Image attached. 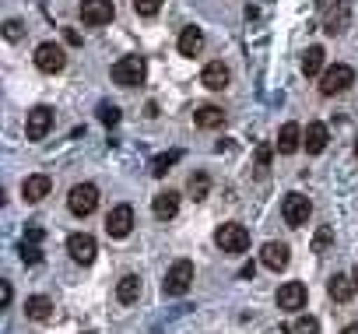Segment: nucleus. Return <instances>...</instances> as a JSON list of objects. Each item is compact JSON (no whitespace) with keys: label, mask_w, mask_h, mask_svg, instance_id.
<instances>
[{"label":"nucleus","mask_w":358,"mask_h":334,"mask_svg":"<svg viewBox=\"0 0 358 334\" xmlns=\"http://www.w3.org/2000/svg\"><path fill=\"white\" fill-rule=\"evenodd\" d=\"M144 74H148V64L144 57H123L113 64V81L120 88H134V85H144Z\"/></svg>","instance_id":"obj_2"},{"label":"nucleus","mask_w":358,"mask_h":334,"mask_svg":"<svg viewBox=\"0 0 358 334\" xmlns=\"http://www.w3.org/2000/svg\"><path fill=\"white\" fill-rule=\"evenodd\" d=\"M327 243H330V229H323V232L316 236V243H313V246H316V253H323V246H327Z\"/></svg>","instance_id":"obj_36"},{"label":"nucleus","mask_w":358,"mask_h":334,"mask_svg":"<svg viewBox=\"0 0 358 334\" xmlns=\"http://www.w3.org/2000/svg\"><path fill=\"white\" fill-rule=\"evenodd\" d=\"M344 29H348V4H337V15L327 18V32L330 36H341Z\"/></svg>","instance_id":"obj_27"},{"label":"nucleus","mask_w":358,"mask_h":334,"mask_svg":"<svg viewBox=\"0 0 358 334\" xmlns=\"http://www.w3.org/2000/svg\"><path fill=\"white\" fill-rule=\"evenodd\" d=\"M229 67L222 64V60H211L204 71H201V85L204 88H211V92H222V88H229Z\"/></svg>","instance_id":"obj_12"},{"label":"nucleus","mask_w":358,"mask_h":334,"mask_svg":"<svg viewBox=\"0 0 358 334\" xmlns=\"http://www.w3.org/2000/svg\"><path fill=\"white\" fill-rule=\"evenodd\" d=\"M323 57H327L323 46H309L306 57H302V74H306V78H316V74L323 71Z\"/></svg>","instance_id":"obj_24"},{"label":"nucleus","mask_w":358,"mask_h":334,"mask_svg":"<svg viewBox=\"0 0 358 334\" xmlns=\"http://www.w3.org/2000/svg\"><path fill=\"white\" fill-rule=\"evenodd\" d=\"M25 243H43V229H39V225H32V229L25 232Z\"/></svg>","instance_id":"obj_35"},{"label":"nucleus","mask_w":358,"mask_h":334,"mask_svg":"<svg viewBox=\"0 0 358 334\" xmlns=\"http://www.w3.org/2000/svg\"><path fill=\"white\" fill-rule=\"evenodd\" d=\"M50 190H53V180H50L46 173H36V176H29V180L22 183V197L32 201V204H39L43 197H50Z\"/></svg>","instance_id":"obj_13"},{"label":"nucleus","mask_w":358,"mask_h":334,"mask_svg":"<svg viewBox=\"0 0 358 334\" xmlns=\"http://www.w3.org/2000/svg\"><path fill=\"white\" fill-rule=\"evenodd\" d=\"M158 8H162V0H134V11H137L141 18H155Z\"/></svg>","instance_id":"obj_30"},{"label":"nucleus","mask_w":358,"mask_h":334,"mask_svg":"<svg viewBox=\"0 0 358 334\" xmlns=\"http://www.w3.org/2000/svg\"><path fill=\"white\" fill-rule=\"evenodd\" d=\"M151 211H155V218H162V222L176 218V211H179V194H176V190H162V194L155 197Z\"/></svg>","instance_id":"obj_18"},{"label":"nucleus","mask_w":358,"mask_h":334,"mask_svg":"<svg viewBox=\"0 0 358 334\" xmlns=\"http://www.w3.org/2000/svg\"><path fill=\"white\" fill-rule=\"evenodd\" d=\"M285 334H320V320L316 316H299V320L285 323Z\"/></svg>","instance_id":"obj_26"},{"label":"nucleus","mask_w":358,"mask_h":334,"mask_svg":"<svg viewBox=\"0 0 358 334\" xmlns=\"http://www.w3.org/2000/svg\"><path fill=\"white\" fill-rule=\"evenodd\" d=\"M316 4H320V8H330V0H316Z\"/></svg>","instance_id":"obj_39"},{"label":"nucleus","mask_w":358,"mask_h":334,"mask_svg":"<svg viewBox=\"0 0 358 334\" xmlns=\"http://www.w3.org/2000/svg\"><path fill=\"white\" fill-rule=\"evenodd\" d=\"M281 215H285V222H288L292 229H302V225L309 222V215H313V204H309V197H302V194H288V197L281 201Z\"/></svg>","instance_id":"obj_7"},{"label":"nucleus","mask_w":358,"mask_h":334,"mask_svg":"<svg viewBox=\"0 0 358 334\" xmlns=\"http://www.w3.org/2000/svg\"><path fill=\"white\" fill-rule=\"evenodd\" d=\"M288 260H292V257H288V246H285V243H274V239L264 243V250H260V264H264V267H271V271H285Z\"/></svg>","instance_id":"obj_14"},{"label":"nucleus","mask_w":358,"mask_h":334,"mask_svg":"<svg viewBox=\"0 0 358 334\" xmlns=\"http://www.w3.org/2000/svg\"><path fill=\"white\" fill-rule=\"evenodd\" d=\"M194 123L201 127V130H215V127H222L225 123V113H222V106H197V113H194Z\"/></svg>","instance_id":"obj_19"},{"label":"nucleus","mask_w":358,"mask_h":334,"mask_svg":"<svg viewBox=\"0 0 358 334\" xmlns=\"http://www.w3.org/2000/svg\"><path fill=\"white\" fill-rule=\"evenodd\" d=\"M355 155H358V141H355Z\"/></svg>","instance_id":"obj_40"},{"label":"nucleus","mask_w":358,"mask_h":334,"mask_svg":"<svg viewBox=\"0 0 358 334\" xmlns=\"http://www.w3.org/2000/svg\"><path fill=\"white\" fill-rule=\"evenodd\" d=\"M11 281H0V306H11Z\"/></svg>","instance_id":"obj_34"},{"label":"nucleus","mask_w":358,"mask_h":334,"mask_svg":"<svg viewBox=\"0 0 358 334\" xmlns=\"http://www.w3.org/2000/svg\"><path fill=\"white\" fill-rule=\"evenodd\" d=\"M327 292H330V299H334V302H351V299H355V292H358V281H355L351 274H334V278H330V285H327Z\"/></svg>","instance_id":"obj_16"},{"label":"nucleus","mask_w":358,"mask_h":334,"mask_svg":"<svg viewBox=\"0 0 358 334\" xmlns=\"http://www.w3.org/2000/svg\"><path fill=\"white\" fill-rule=\"evenodd\" d=\"M18 253H22V260H25V264H39V260H43V250H39V243H25V239H22Z\"/></svg>","instance_id":"obj_29"},{"label":"nucleus","mask_w":358,"mask_h":334,"mask_svg":"<svg viewBox=\"0 0 358 334\" xmlns=\"http://www.w3.org/2000/svg\"><path fill=\"white\" fill-rule=\"evenodd\" d=\"M278 306L281 309H302L306 306V285L302 281H285L278 288Z\"/></svg>","instance_id":"obj_15"},{"label":"nucleus","mask_w":358,"mask_h":334,"mask_svg":"<svg viewBox=\"0 0 358 334\" xmlns=\"http://www.w3.org/2000/svg\"><path fill=\"white\" fill-rule=\"evenodd\" d=\"M179 158H183V151H169V155H158V158L151 162V173H155V176H165V173H169V165H176Z\"/></svg>","instance_id":"obj_28"},{"label":"nucleus","mask_w":358,"mask_h":334,"mask_svg":"<svg viewBox=\"0 0 358 334\" xmlns=\"http://www.w3.org/2000/svg\"><path fill=\"white\" fill-rule=\"evenodd\" d=\"M137 295H141V278L137 274H123L120 285H116V299L130 306V302H137Z\"/></svg>","instance_id":"obj_23"},{"label":"nucleus","mask_w":358,"mask_h":334,"mask_svg":"<svg viewBox=\"0 0 358 334\" xmlns=\"http://www.w3.org/2000/svg\"><path fill=\"white\" fill-rule=\"evenodd\" d=\"M351 85H355V71H351L348 64H334V67H327L323 78H320V92H323V95H341V92H348Z\"/></svg>","instance_id":"obj_5"},{"label":"nucleus","mask_w":358,"mask_h":334,"mask_svg":"<svg viewBox=\"0 0 358 334\" xmlns=\"http://www.w3.org/2000/svg\"><path fill=\"white\" fill-rule=\"evenodd\" d=\"M190 285H194V264H190V260H176V264L169 267L165 281H162V292L172 295V299H179V295L190 292Z\"/></svg>","instance_id":"obj_1"},{"label":"nucleus","mask_w":358,"mask_h":334,"mask_svg":"<svg viewBox=\"0 0 358 334\" xmlns=\"http://www.w3.org/2000/svg\"><path fill=\"white\" fill-rule=\"evenodd\" d=\"M50 130H53V109H50V106H36V109L29 113V120H25L29 141H43Z\"/></svg>","instance_id":"obj_10"},{"label":"nucleus","mask_w":358,"mask_h":334,"mask_svg":"<svg viewBox=\"0 0 358 334\" xmlns=\"http://www.w3.org/2000/svg\"><path fill=\"white\" fill-rule=\"evenodd\" d=\"M201 50H204V32L201 29H183V36H179V53L201 57Z\"/></svg>","instance_id":"obj_22"},{"label":"nucleus","mask_w":358,"mask_h":334,"mask_svg":"<svg viewBox=\"0 0 358 334\" xmlns=\"http://www.w3.org/2000/svg\"><path fill=\"white\" fill-rule=\"evenodd\" d=\"M64 39H67V43H71V46H78V43H81V36H78V32H74V29H64Z\"/></svg>","instance_id":"obj_37"},{"label":"nucleus","mask_w":358,"mask_h":334,"mask_svg":"<svg viewBox=\"0 0 358 334\" xmlns=\"http://www.w3.org/2000/svg\"><path fill=\"white\" fill-rule=\"evenodd\" d=\"M4 36H8V43H18V39L25 36V25H22L18 18H8V25H4Z\"/></svg>","instance_id":"obj_32"},{"label":"nucleus","mask_w":358,"mask_h":334,"mask_svg":"<svg viewBox=\"0 0 358 334\" xmlns=\"http://www.w3.org/2000/svg\"><path fill=\"white\" fill-rule=\"evenodd\" d=\"M267 165H271V148L260 144V148H257V173H260V176L267 173Z\"/></svg>","instance_id":"obj_33"},{"label":"nucleus","mask_w":358,"mask_h":334,"mask_svg":"<svg viewBox=\"0 0 358 334\" xmlns=\"http://www.w3.org/2000/svg\"><path fill=\"white\" fill-rule=\"evenodd\" d=\"M341 334H358V323H348V327H344Z\"/></svg>","instance_id":"obj_38"},{"label":"nucleus","mask_w":358,"mask_h":334,"mask_svg":"<svg viewBox=\"0 0 358 334\" xmlns=\"http://www.w3.org/2000/svg\"><path fill=\"white\" fill-rule=\"evenodd\" d=\"M187 190H190V197H194V201H204V197H208V190H211V176H208V173H194V176H190V183H187Z\"/></svg>","instance_id":"obj_25"},{"label":"nucleus","mask_w":358,"mask_h":334,"mask_svg":"<svg viewBox=\"0 0 358 334\" xmlns=\"http://www.w3.org/2000/svg\"><path fill=\"white\" fill-rule=\"evenodd\" d=\"M130 229H134V208H130V204H116V208L109 211V218H106V232H109L113 239H127Z\"/></svg>","instance_id":"obj_8"},{"label":"nucleus","mask_w":358,"mask_h":334,"mask_svg":"<svg viewBox=\"0 0 358 334\" xmlns=\"http://www.w3.org/2000/svg\"><path fill=\"white\" fill-rule=\"evenodd\" d=\"M99 120H102L106 127H116V123H120V109L109 106V102H102V106H99Z\"/></svg>","instance_id":"obj_31"},{"label":"nucleus","mask_w":358,"mask_h":334,"mask_svg":"<svg viewBox=\"0 0 358 334\" xmlns=\"http://www.w3.org/2000/svg\"><path fill=\"white\" fill-rule=\"evenodd\" d=\"M299 148H302V127L299 123H285L278 130V151L281 155H295Z\"/></svg>","instance_id":"obj_17"},{"label":"nucleus","mask_w":358,"mask_h":334,"mask_svg":"<svg viewBox=\"0 0 358 334\" xmlns=\"http://www.w3.org/2000/svg\"><path fill=\"white\" fill-rule=\"evenodd\" d=\"M36 67H39L43 74H57V71H64V67H67V53H64V46H57V43H39V46H36Z\"/></svg>","instance_id":"obj_6"},{"label":"nucleus","mask_w":358,"mask_h":334,"mask_svg":"<svg viewBox=\"0 0 358 334\" xmlns=\"http://www.w3.org/2000/svg\"><path fill=\"white\" fill-rule=\"evenodd\" d=\"M67 253H71L78 264H92V260H95V239H92L88 232H74V236L67 239Z\"/></svg>","instance_id":"obj_11"},{"label":"nucleus","mask_w":358,"mask_h":334,"mask_svg":"<svg viewBox=\"0 0 358 334\" xmlns=\"http://www.w3.org/2000/svg\"><path fill=\"white\" fill-rule=\"evenodd\" d=\"M215 243L222 246V253H243V250L250 246V232H246V225H239V222H225V225H218Z\"/></svg>","instance_id":"obj_4"},{"label":"nucleus","mask_w":358,"mask_h":334,"mask_svg":"<svg viewBox=\"0 0 358 334\" xmlns=\"http://www.w3.org/2000/svg\"><path fill=\"white\" fill-rule=\"evenodd\" d=\"M67 208H71V215L88 218V215L99 208V187H95V183H78V187H71V194H67Z\"/></svg>","instance_id":"obj_3"},{"label":"nucleus","mask_w":358,"mask_h":334,"mask_svg":"<svg viewBox=\"0 0 358 334\" xmlns=\"http://www.w3.org/2000/svg\"><path fill=\"white\" fill-rule=\"evenodd\" d=\"M25 316L29 320H50L53 316V299L50 295H32V299H25Z\"/></svg>","instance_id":"obj_21"},{"label":"nucleus","mask_w":358,"mask_h":334,"mask_svg":"<svg viewBox=\"0 0 358 334\" xmlns=\"http://www.w3.org/2000/svg\"><path fill=\"white\" fill-rule=\"evenodd\" d=\"M116 15L113 0H81V22L85 25H109Z\"/></svg>","instance_id":"obj_9"},{"label":"nucleus","mask_w":358,"mask_h":334,"mask_svg":"<svg viewBox=\"0 0 358 334\" xmlns=\"http://www.w3.org/2000/svg\"><path fill=\"white\" fill-rule=\"evenodd\" d=\"M327 141H330V134H327V127H323V123H309V127H306V134H302V144H306V151H309V155H320V151L327 148Z\"/></svg>","instance_id":"obj_20"}]
</instances>
